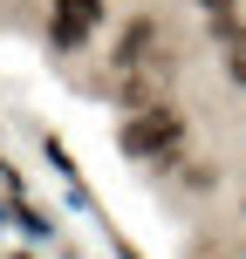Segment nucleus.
I'll use <instances>...</instances> for the list:
<instances>
[{
    "label": "nucleus",
    "mask_w": 246,
    "mask_h": 259,
    "mask_svg": "<svg viewBox=\"0 0 246 259\" xmlns=\"http://www.w3.org/2000/svg\"><path fill=\"white\" fill-rule=\"evenodd\" d=\"M212 27H219V48H226V75L246 89V27H239V14L233 21H212Z\"/></svg>",
    "instance_id": "obj_3"
},
{
    "label": "nucleus",
    "mask_w": 246,
    "mask_h": 259,
    "mask_svg": "<svg viewBox=\"0 0 246 259\" xmlns=\"http://www.w3.org/2000/svg\"><path fill=\"white\" fill-rule=\"evenodd\" d=\"M117 143H123V157H137V164H178V150H185V116H178L171 103H137V109L123 116Z\"/></svg>",
    "instance_id": "obj_1"
},
{
    "label": "nucleus",
    "mask_w": 246,
    "mask_h": 259,
    "mask_svg": "<svg viewBox=\"0 0 246 259\" xmlns=\"http://www.w3.org/2000/svg\"><path fill=\"white\" fill-rule=\"evenodd\" d=\"M198 7H205L212 21H233V14H239V0H198Z\"/></svg>",
    "instance_id": "obj_4"
},
{
    "label": "nucleus",
    "mask_w": 246,
    "mask_h": 259,
    "mask_svg": "<svg viewBox=\"0 0 246 259\" xmlns=\"http://www.w3.org/2000/svg\"><path fill=\"white\" fill-rule=\"evenodd\" d=\"M103 14H110V0H48V41L62 55L89 48L96 27H103Z\"/></svg>",
    "instance_id": "obj_2"
}]
</instances>
